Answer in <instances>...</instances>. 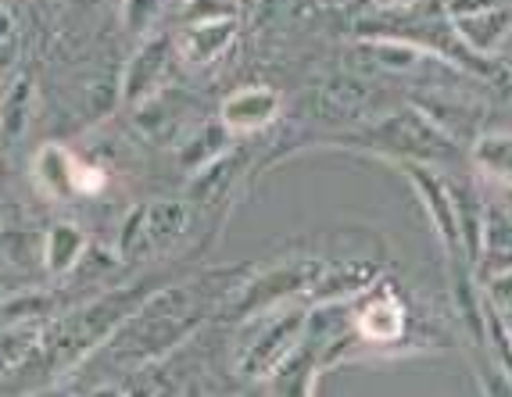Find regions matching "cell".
Wrapping results in <instances>:
<instances>
[{
	"instance_id": "obj_12",
	"label": "cell",
	"mask_w": 512,
	"mask_h": 397,
	"mask_svg": "<svg viewBox=\"0 0 512 397\" xmlns=\"http://www.w3.org/2000/svg\"><path fill=\"white\" fill-rule=\"evenodd\" d=\"M473 272H477L480 283L491 276H502V272H512V215L495 201H487L484 244H480V258Z\"/></svg>"
},
{
	"instance_id": "obj_30",
	"label": "cell",
	"mask_w": 512,
	"mask_h": 397,
	"mask_svg": "<svg viewBox=\"0 0 512 397\" xmlns=\"http://www.w3.org/2000/svg\"><path fill=\"white\" fill-rule=\"evenodd\" d=\"M505 208V212L512 215V186H502V201H498Z\"/></svg>"
},
{
	"instance_id": "obj_15",
	"label": "cell",
	"mask_w": 512,
	"mask_h": 397,
	"mask_svg": "<svg viewBox=\"0 0 512 397\" xmlns=\"http://www.w3.org/2000/svg\"><path fill=\"white\" fill-rule=\"evenodd\" d=\"M452 186V201H455V222H459V244H462V258L470 265H477L480 258V244H484V215H487V201L473 190L470 183L462 179H448Z\"/></svg>"
},
{
	"instance_id": "obj_35",
	"label": "cell",
	"mask_w": 512,
	"mask_h": 397,
	"mask_svg": "<svg viewBox=\"0 0 512 397\" xmlns=\"http://www.w3.org/2000/svg\"><path fill=\"white\" fill-rule=\"evenodd\" d=\"M4 4H8V0H4Z\"/></svg>"
},
{
	"instance_id": "obj_21",
	"label": "cell",
	"mask_w": 512,
	"mask_h": 397,
	"mask_svg": "<svg viewBox=\"0 0 512 397\" xmlns=\"http://www.w3.org/2000/svg\"><path fill=\"white\" fill-rule=\"evenodd\" d=\"M0 254L11 265H43V233H4L0 237Z\"/></svg>"
},
{
	"instance_id": "obj_34",
	"label": "cell",
	"mask_w": 512,
	"mask_h": 397,
	"mask_svg": "<svg viewBox=\"0 0 512 397\" xmlns=\"http://www.w3.org/2000/svg\"><path fill=\"white\" fill-rule=\"evenodd\" d=\"M133 397H144V394H133Z\"/></svg>"
},
{
	"instance_id": "obj_13",
	"label": "cell",
	"mask_w": 512,
	"mask_h": 397,
	"mask_svg": "<svg viewBox=\"0 0 512 397\" xmlns=\"http://www.w3.org/2000/svg\"><path fill=\"white\" fill-rule=\"evenodd\" d=\"M86 251H90V237H86L76 222H54L43 233V272L54 279L76 276Z\"/></svg>"
},
{
	"instance_id": "obj_4",
	"label": "cell",
	"mask_w": 512,
	"mask_h": 397,
	"mask_svg": "<svg viewBox=\"0 0 512 397\" xmlns=\"http://www.w3.org/2000/svg\"><path fill=\"white\" fill-rule=\"evenodd\" d=\"M444 11L455 40L477 58L498 54L512 33V8L505 0H444Z\"/></svg>"
},
{
	"instance_id": "obj_33",
	"label": "cell",
	"mask_w": 512,
	"mask_h": 397,
	"mask_svg": "<svg viewBox=\"0 0 512 397\" xmlns=\"http://www.w3.org/2000/svg\"><path fill=\"white\" fill-rule=\"evenodd\" d=\"M0 301H4V290H0Z\"/></svg>"
},
{
	"instance_id": "obj_18",
	"label": "cell",
	"mask_w": 512,
	"mask_h": 397,
	"mask_svg": "<svg viewBox=\"0 0 512 397\" xmlns=\"http://www.w3.org/2000/svg\"><path fill=\"white\" fill-rule=\"evenodd\" d=\"M237 176H240V154L230 151L226 158H219L215 165H208L205 172L190 176V197L201 201V204L219 201V197H226V190H230Z\"/></svg>"
},
{
	"instance_id": "obj_26",
	"label": "cell",
	"mask_w": 512,
	"mask_h": 397,
	"mask_svg": "<svg viewBox=\"0 0 512 397\" xmlns=\"http://www.w3.org/2000/svg\"><path fill=\"white\" fill-rule=\"evenodd\" d=\"M0 40H15V18H11L4 0H0Z\"/></svg>"
},
{
	"instance_id": "obj_29",
	"label": "cell",
	"mask_w": 512,
	"mask_h": 397,
	"mask_svg": "<svg viewBox=\"0 0 512 397\" xmlns=\"http://www.w3.org/2000/svg\"><path fill=\"white\" fill-rule=\"evenodd\" d=\"M86 397H126L119 387H111V383H104V387H94Z\"/></svg>"
},
{
	"instance_id": "obj_25",
	"label": "cell",
	"mask_w": 512,
	"mask_h": 397,
	"mask_svg": "<svg viewBox=\"0 0 512 397\" xmlns=\"http://www.w3.org/2000/svg\"><path fill=\"white\" fill-rule=\"evenodd\" d=\"M480 383H484V397H512V380L495 362L480 369Z\"/></svg>"
},
{
	"instance_id": "obj_8",
	"label": "cell",
	"mask_w": 512,
	"mask_h": 397,
	"mask_svg": "<svg viewBox=\"0 0 512 397\" xmlns=\"http://www.w3.org/2000/svg\"><path fill=\"white\" fill-rule=\"evenodd\" d=\"M283 111V97L265 83H251L233 90L219 108V122L230 129L233 136H251L262 133L265 126H273Z\"/></svg>"
},
{
	"instance_id": "obj_23",
	"label": "cell",
	"mask_w": 512,
	"mask_h": 397,
	"mask_svg": "<svg viewBox=\"0 0 512 397\" xmlns=\"http://www.w3.org/2000/svg\"><path fill=\"white\" fill-rule=\"evenodd\" d=\"M487 294V301L498 308L502 315H512V272H502V276H491L480 283Z\"/></svg>"
},
{
	"instance_id": "obj_2",
	"label": "cell",
	"mask_w": 512,
	"mask_h": 397,
	"mask_svg": "<svg viewBox=\"0 0 512 397\" xmlns=\"http://www.w3.org/2000/svg\"><path fill=\"white\" fill-rule=\"evenodd\" d=\"M194 222V204L190 201H144L133 204L119 226V251L122 262H137V258H158L172 251L190 233Z\"/></svg>"
},
{
	"instance_id": "obj_6",
	"label": "cell",
	"mask_w": 512,
	"mask_h": 397,
	"mask_svg": "<svg viewBox=\"0 0 512 397\" xmlns=\"http://www.w3.org/2000/svg\"><path fill=\"white\" fill-rule=\"evenodd\" d=\"M376 144L394 151L402 161H419V165H437L452 154V140L437 122H430L419 108H405L376 129Z\"/></svg>"
},
{
	"instance_id": "obj_24",
	"label": "cell",
	"mask_w": 512,
	"mask_h": 397,
	"mask_svg": "<svg viewBox=\"0 0 512 397\" xmlns=\"http://www.w3.org/2000/svg\"><path fill=\"white\" fill-rule=\"evenodd\" d=\"M104 183H108V172L97 169V165H90V161L79 158V169H76V194L83 197H94L104 190Z\"/></svg>"
},
{
	"instance_id": "obj_20",
	"label": "cell",
	"mask_w": 512,
	"mask_h": 397,
	"mask_svg": "<svg viewBox=\"0 0 512 397\" xmlns=\"http://www.w3.org/2000/svg\"><path fill=\"white\" fill-rule=\"evenodd\" d=\"M244 8L240 0H180L176 4V26H215V22H240Z\"/></svg>"
},
{
	"instance_id": "obj_27",
	"label": "cell",
	"mask_w": 512,
	"mask_h": 397,
	"mask_svg": "<svg viewBox=\"0 0 512 397\" xmlns=\"http://www.w3.org/2000/svg\"><path fill=\"white\" fill-rule=\"evenodd\" d=\"M11 61H15V43H11V40H0V72H8Z\"/></svg>"
},
{
	"instance_id": "obj_22",
	"label": "cell",
	"mask_w": 512,
	"mask_h": 397,
	"mask_svg": "<svg viewBox=\"0 0 512 397\" xmlns=\"http://www.w3.org/2000/svg\"><path fill=\"white\" fill-rule=\"evenodd\" d=\"M158 11H162V0H122V26L144 40V36H151Z\"/></svg>"
},
{
	"instance_id": "obj_16",
	"label": "cell",
	"mask_w": 512,
	"mask_h": 397,
	"mask_svg": "<svg viewBox=\"0 0 512 397\" xmlns=\"http://www.w3.org/2000/svg\"><path fill=\"white\" fill-rule=\"evenodd\" d=\"M43 333H47V322L43 319H26V322H8L0 326V380L8 372H18L29 358L36 355Z\"/></svg>"
},
{
	"instance_id": "obj_3",
	"label": "cell",
	"mask_w": 512,
	"mask_h": 397,
	"mask_svg": "<svg viewBox=\"0 0 512 397\" xmlns=\"http://www.w3.org/2000/svg\"><path fill=\"white\" fill-rule=\"evenodd\" d=\"M326 265L319 258H294V262L273 265V269L258 272L248 283H240L237 297H233V308H237L240 319H255V315L276 312L283 305H294V297L312 294L316 279L323 276Z\"/></svg>"
},
{
	"instance_id": "obj_17",
	"label": "cell",
	"mask_w": 512,
	"mask_h": 397,
	"mask_svg": "<svg viewBox=\"0 0 512 397\" xmlns=\"http://www.w3.org/2000/svg\"><path fill=\"white\" fill-rule=\"evenodd\" d=\"M473 165L498 186H512V129L477 136L473 144Z\"/></svg>"
},
{
	"instance_id": "obj_7",
	"label": "cell",
	"mask_w": 512,
	"mask_h": 397,
	"mask_svg": "<svg viewBox=\"0 0 512 397\" xmlns=\"http://www.w3.org/2000/svg\"><path fill=\"white\" fill-rule=\"evenodd\" d=\"M172 58H176V40L169 33L144 36L133 58L126 61V72H122V101L129 108H144L147 101L162 97Z\"/></svg>"
},
{
	"instance_id": "obj_5",
	"label": "cell",
	"mask_w": 512,
	"mask_h": 397,
	"mask_svg": "<svg viewBox=\"0 0 512 397\" xmlns=\"http://www.w3.org/2000/svg\"><path fill=\"white\" fill-rule=\"evenodd\" d=\"M402 172H405V179H409L412 194L419 197V208L427 212L430 229H434V237L441 240L448 262H466V258H462L459 222H455V201H452V186H448V179H444L434 165H419V161H402Z\"/></svg>"
},
{
	"instance_id": "obj_32",
	"label": "cell",
	"mask_w": 512,
	"mask_h": 397,
	"mask_svg": "<svg viewBox=\"0 0 512 397\" xmlns=\"http://www.w3.org/2000/svg\"><path fill=\"white\" fill-rule=\"evenodd\" d=\"M505 322H509V337H512V315H505Z\"/></svg>"
},
{
	"instance_id": "obj_1",
	"label": "cell",
	"mask_w": 512,
	"mask_h": 397,
	"mask_svg": "<svg viewBox=\"0 0 512 397\" xmlns=\"http://www.w3.org/2000/svg\"><path fill=\"white\" fill-rule=\"evenodd\" d=\"M308 330L305 305H283L248 319V330L237 344V372L244 380H273L283 365L298 355Z\"/></svg>"
},
{
	"instance_id": "obj_14",
	"label": "cell",
	"mask_w": 512,
	"mask_h": 397,
	"mask_svg": "<svg viewBox=\"0 0 512 397\" xmlns=\"http://www.w3.org/2000/svg\"><path fill=\"white\" fill-rule=\"evenodd\" d=\"M230 140H233V133L222 126L219 119L201 122L187 140H180L176 161H180V169L187 172V176H197V172H205L208 165H215V161L226 158V154L233 151Z\"/></svg>"
},
{
	"instance_id": "obj_19",
	"label": "cell",
	"mask_w": 512,
	"mask_h": 397,
	"mask_svg": "<svg viewBox=\"0 0 512 397\" xmlns=\"http://www.w3.org/2000/svg\"><path fill=\"white\" fill-rule=\"evenodd\" d=\"M33 79H15L8 93L0 97V136L18 140L29 126V111H33Z\"/></svg>"
},
{
	"instance_id": "obj_10",
	"label": "cell",
	"mask_w": 512,
	"mask_h": 397,
	"mask_svg": "<svg viewBox=\"0 0 512 397\" xmlns=\"http://www.w3.org/2000/svg\"><path fill=\"white\" fill-rule=\"evenodd\" d=\"M76 169L79 158L65 144H43L36 147L33 165H29V176H33L36 190L51 201H69L76 194Z\"/></svg>"
},
{
	"instance_id": "obj_11",
	"label": "cell",
	"mask_w": 512,
	"mask_h": 397,
	"mask_svg": "<svg viewBox=\"0 0 512 397\" xmlns=\"http://www.w3.org/2000/svg\"><path fill=\"white\" fill-rule=\"evenodd\" d=\"M240 33V22H215V26H190L176 29V58H183L194 68H208L219 58H226V51L233 47Z\"/></svg>"
},
{
	"instance_id": "obj_28",
	"label": "cell",
	"mask_w": 512,
	"mask_h": 397,
	"mask_svg": "<svg viewBox=\"0 0 512 397\" xmlns=\"http://www.w3.org/2000/svg\"><path fill=\"white\" fill-rule=\"evenodd\" d=\"M376 8H384V11H391V8H412V4H423V0H373Z\"/></svg>"
},
{
	"instance_id": "obj_31",
	"label": "cell",
	"mask_w": 512,
	"mask_h": 397,
	"mask_svg": "<svg viewBox=\"0 0 512 397\" xmlns=\"http://www.w3.org/2000/svg\"><path fill=\"white\" fill-rule=\"evenodd\" d=\"M43 397H69V394H61V390H54V394H43Z\"/></svg>"
},
{
	"instance_id": "obj_9",
	"label": "cell",
	"mask_w": 512,
	"mask_h": 397,
	"mask_svg": "<svg viewBox=\"0 0 512 397\" xmlns=\"http://www.w3.org/2000/svg\"><path fill=\"white\" fill-rule=\"evenodd\" d=\"M380 279V265L369 258H344L341 265H326L323 276L316 279V287L308 294V305H348L359 301Z\"/></svg>"
}]
</instances>
